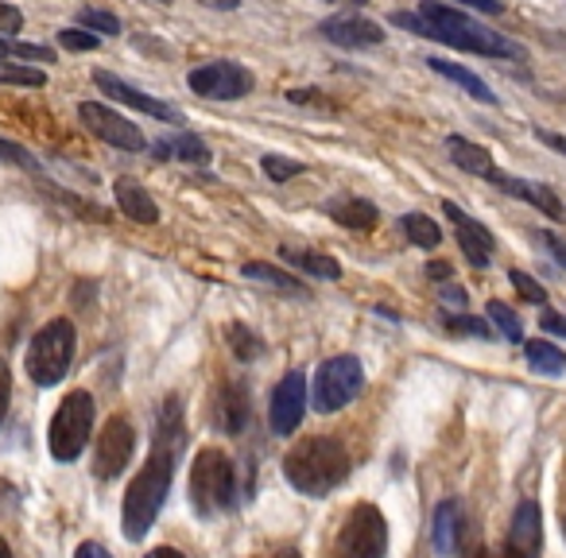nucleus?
Segmentation results:
<instances>
[{
	"label": "nucleus",
	"mask_w": 566,
	"mask_h": 558,
	"mask_svg": "<svg viewBox=\"0 0 566 558\" xmlns=\"http://www.w3.org/2000/svg\"><path fill=\"white\" fill-rule=\"evenodd\" d=\"M94 82H97V90H102V94L117 97L120 105H133V109H136V113H144V117H156V120H179V113H175L171 105H164V102H156V97L140 94V90H136V86H128V82H120L117 74L97 71V74H94Z\"/></svg>",
	"instance_id": "obj_16"
},
{
	"label": "nucleus",
	"mask_w": 566,
	"mask_h": 558,
	"mask_svg": "<svg viewBox=\"0 0 566 558\" xmlns=\"http://www.w3.org/2000/svg\"><path fill=\"white\" fill-rule=\"evenodd\" d=\"M447 330L454 334H473V338H489V326L481 318H470V315H450L447 318Z\"/></svg>",
	"instance_id": "obj_39"
},
{
	"label": "nucleus",
	"mask_w": 566,
	"mask_h": 558,
	"mask_svg": "<svg viewBox=\"0 0 566 558\" xmlns=\"http://www.w3.org/2000/svg\"><path fill=\"white\" fill-rule=\"evenodd\" d=\"M171 462H175L171 454L156 450V454L148 457V465L133 477V485H128V493H125V535L133 543H140L144 535H148V527L156 524L159 508H164L167 493H171V477H175Z\"/></svg>",
	"instance_id": "obj_3"
},
{
	"label": "nucleus",
	"mask_w": 566,
	"mask_h": 558,
	"mask_svg": "<svg viewBox=\"0 0 566 558\" xmlns=\"http://www.w3.org/2000/svg\"><path fill=\"white\" fill-rule=\"evenodd\" d=\"M447 151H450V159H454L462 171H470V175H481V179H493V156H489L481 144H473V140H462V136H450L447 140Z\"/></svg>",
	"instance_id": "obj_20"
},
{
	"label": "nucleus",
	"mask_w": 566,
	"mask_h": 558,
	"mask_svg": "<svg viewBox=\"0 0 566 558\" xmlns=\"http://www.w3.org/2000/svg\"><path fill=\"white\" fill-rule=\"evenodd\" d=\"M524 354H527V365H532L535 372H547V377L566 372V354L558 346H551V341H527Z\"/></svg>",
	"instance_id": "obj_28"
},
{
	"label": "nucleus",
	"mask_w": 566,
	"mask_h": 558,
	"mask_svg": "<svg viewBox=\"0 0 566 558\" xmlns=\"http://www.w3.org/2000/svg\"><path fill=\"white\" fill-rule=\"evenodd\" d=\"M442 299H447V303H454V307H465V292H462V287H442Z\"/></svg>",
	"instance_id": "obj_45"
},
{
	"label": "nucleus",
	"mask_w": 566,
	"mask_h": 558,
	"mask_svg": "<svg viewBox=\"0 0 566 558\" xmlns=\"http://www.w3.org/2000/svg\"><path fill=\"white\" fill-rule=\"evenodd\" d=\"M133 446H136V434H133V423L120 415H113L105 423V431L97 434V446H94V473L97 477H117L120 470L128 465L133 457Z\"/></svg>",
	"instance_id": "obj_11"
},
{
	"label": "nucleus",
	"mask_w": 566,
	"mask_h": 558,
	"mask_svg": "<svg viewBox=\"0 0 566 558\" xmlns=\"http://www.w3.org/2000/svg\"><path fill=\"white\" fill-rule=\"evenodd\" d=\"M202 4H210V9H221V12H233L241 0H202Z\"/></svg>",
	"instance_id": "obj_49"
},
{
	"label": "nucleus",
	"mask_w": 566,
	"mask_h": 558,
	"mask_svg": "<svg viewBox=\"0 0 566 558\" xmlns=\"http://www.w3.org/2000/svg\"><path fill=\"white\" fill-rule=\"evenodd\" d=\"M283 260H287V264H295L300 272L315 275V280H342V264L334 256H323V252L283 249Z\"/></svg>",
	"instance_id": "obj_26"
},
{
	"label": "nucleus",
	"mask_w": 566,
	"mask_h": 558,
	"mask_svg": "<svg viewBox=\"0 0 566 558\" xmlns=\"http://www.w3.org/2000/svg\"><path fill=\"white\" fill-rule=\"evenodd\" d=\"M307 411V377L303 372H287L272 392V431L275 434H295Z\"/></svg>",
	"instance_id": "obj_12"
},
{
	"label": "nucleus",
	"mask_w": 566,
	"mask_h": 558,
	"mask_svg": "<svg viewBox=\"0 0 566 558\" xmlns=\"http://www.w3.org/2000/svg\"><path fill=\"white\" fill-rule=\"evenodd\" d=\"M244 280H256V284L275 287V292H287V295H300L303 292L300 280H292V275L280 272V267L264 264V260H252V264H244Z\"/></svg>",
	"instance_id": "obj_27"
},
{
	"label": "nucleus",
	"mask_w": 566,
	"mask_h": 558,
	"mask_svg": "<svg viewBox=\"0 0 566 558\" xmlns=\"http://www.w3.org/2000/svg\"><path fill=\"white\" fill-rule=\"evenodd\" d=\"M78 20L97 35H120V32H125V28H120V20L113 17V12H102V9H82Z\"/></svg>",
	"instance_id": "obj_32"
},
{
	"label": "nucleus",
	"mask_w": 566,
	"mask_h": 558,
	"mask_svg": "<svg viewBox=\"0 0 566 558\" xmlns=\"http://www.w3.org/2000/svg\"><path fill=\"white\" fill-rule=\"evenodd\" d=\"M543 547V512L535 501H524L512 516L509 539H504V558H539Z\"/></svg>",
	"instance_id": "obj_14"
},
{
	"label": "nucleus",
	"mask_w": 566,
	"mask_h": 558,
	"mask_svg": "<svg viewBox=\"0 0 566 558\" xmlns=\"http://www.w3.org/2000/svg\"><path fill=\"white\" fill-rule=\"evenodd\" d=\"M427 275H434L439 284H447V280H450V264H442V260H434V264L427 267Z\"/></svg>",
	"instance_id": "obj_47"
},
{
	"label": "nucleus",
	"mask_w": 566,
	"mask_h": 558,
	"mask_svg": "<svg viewBox=\"0 0 566 558\" xmlns=\"http://www.w3.org/2000/svg\"><path fill=\"white\" fill-rule=\"evenodd\" d=\"M326 4H349V9H361V4H369V0H326Z\"/></svg>",
	"instance_id": "obj_51"
},
{
	"label": "nucleus",
	"mask_w": 566,
	"mask_h": 558,
	"mask_svg": "<svg viewBox=\"0 0 566 558\" xmlns=\"http://www.w3.org/2000/svg\"><path fill=\"white\" fill-rule=\"evenodd\" d=\"M543 244H547V249H551V256H555L558 264L566 267V244H558L555 236H547V233H543Z\"/></svg>",
	"instance_id": "obj_44"
},
{
	"label": "nucleus",
	"mask_w": 566,
	"mask_h": 558,
	"mask_svg": "<svg viewBox=\"0 0 566 558\" xmlns=\"http://www.w3.org/2000/svg\"><path fill=\"white\" fill-rule=\"evenodd\" d=\"M90 434H94V396L71 392L51 419V454L59 462H74L90 446Z\"/></svg>",
	"instance_id": "obj_6"
},
{
	"label": "nucleus",
	"mask_w": 566,
	"mask_h": 558,
	"mask_svg": "<svg viewBox=\"0 0 566 558\" xmlns=\"http://www.w3.org/2000/svg\"><path fill=\"white\" fill-rule=\"evenodd\" d=\"M543 330H551V334H566V323H563V318H555V315H543Z\"/></svg>",
	"instance_id": "obj_48"
},
{
	"label": "nucleus",
	"mask_w": 566,
	"mask_h": 558,
	"mask_svg": "<svg viewBox=\"0 0 566 558\" xmlns=\"http://www.w3.org/2000/svg\"><path fill=\"white\" fill-rule=\"evenodd\" d=\"M97 35L94 32H82V28H63V32H59V48H66V51H97Z\"/></svg>",
	"instance_id": "obj_37"
},
{
	"label": "nucleus",
	"mask_w": 566,
	"mask_h": 558,
	"mask_svg": "<svg viewBox=\"0 0 566 558\" xmlns=\"http://www.w3.org/2000/svg\"><path fill=\"white\" fill-rule=\"evenodd\" d=\"M151 151H156V159H182V164H206L210 159V148L190 133L167 136V140L151 144Z\"/></svg>",
	"instance_id": "obj_21"
},
{
	"label": "nucleus",
	"mask_w": 566,
	"mask_h": 558,
	"mask_svg": "<svg viewBox=\"0 0 566 558\" xmlns=\"http://www.w3.org/2000/svg\"><path fill=\"white\" fill-rule=\"evenodd\" d=\"M403 233H408V241L419 244V249H439V241H442V229L434 225L427 213H408V218H403Z\"/></svg>",
	"instance_id": "obj_29"
},
{
	"label": "nucleus",
	"mask_w": 566,
	"mask_h": 558,
	"mask_svg": "<svg viewBox=\"0 0 566 558\" xmlns=\"http://www.w3.org/2000/svg\"><path fill=\"white\" fill-rule=\"evenodd\" d=\"M283 473L300 493L326 496L349 477V454L338 439H303L283 457Z\"/></svg>",
	"instance_id": "obj_2"
},
{
	"label": "nucleus",
	"mask_w": 566,
	"mask_h": 558,
	"mask_svg": "<svg viewBox=\"0 0 566 558\" xmlns=\"http://www.w3.org/2000/svg\"><path fill=\"white\" fill-rule=\"evenodd\" d=\"M535 136H539L547 148H555V151H563V156H566V140H563V136H555V133H535Z\"/></svg>",
	"instance_id": "obj_46"
},
{
	"label": "nucleus",
	"mask_w": 566,
	"mask_h": 558,
	"mask_svg": "<svg viewBox=\"0 0 566 558\" xmlns=\"http://www.w3.org/2000/svg\"><path fill=\"white\" fill-rule=\"evenodd\" d=\"M113 194H117V206H120V213H125V218L140 221V225H156V221H159V206L151 202V194L136 179L120 175V179L113 182Z\"/></svg>",
	"instance_id": "obj_17"
},
{
	"label": "nucleus",
	"mask_w": 566,
	"mask_h": 558,
	"mask_svg": "<svg viewBox=\"0 0 566 558\" xmlns=\"http://www.w3.org/2000/svg\"><path fill=\"white\" fill-rule=\"evenodd\" d=\"M470 558H493V555H489V550H481V547H478V550H470Z\"/></svg>",
	"instance_id": "obj_53"
},
{
	"label": "nucleus",
	"mask_w": 566,
	"mask_h": 558,
	"mask_svg": "<svg viewBox=\"0 0 566 558\" xmlns=\"http://www.w3.org/2000/svg\"><path fill=\"white\" fill-rule=\"evenodd\" d=\"M78 120L97 136V140L113 144V148H120V151H144L148 148V140H144L140 128H136L128 117H120V113H113L109 105H102V102H82Z\"/></svg>",
	"instance_id": "obj_10"
},
{
	"label": "nucleus",
	"mask_w": 566,
	"mask_h": 558,
	"mask_svg": "<svg viewBox=\"0 0 566 558\" xmlns=\"http://www.w3.org/2000/svg\"><path fill=\"white\" fill-rule=\"evenodd\" d=\"M159 4H171V0H159Z\"/></svg>",
	"instance_id": "obj_55"
},
{
	"label": "nucleus",
	"mask_w": 566,
	"mask_h": 558,
	"mask_svg": "<svg viewBox=\"0 0 566 558\" xmlns=\"http://www.w3.org/2000/svg\"><path fill=\"white\" fill-rule=\"evenodd\" d=\"M213 423L226 434H241L249 423V392L241 385H226L213 400Z\"/></svg>",
	"instance_id": "obj_19"
},
{
	"label": "nucleus",
	"mask_w": 566,
	"mask_h": 558,
	"mask_svg": "<svg viewBox=\"0 0 566 558\" xmlns=\"http://www.w3.org/2000/svg\"><path fill=\"white\" fill-rule=\"evenodd\" d=\"M489 182H496V187H501L504 194L524 198L527 206H535V210H543V213H547V218L563 221V202H558V198L551 194L547 187H539V182H524V179H516V175H501V171H493V179H489Z\"/></svg>",
	"instance_id": "obj_18"
},
{
	"label": "nucleus",
	"mask_w": 566,
	"mask_h": 558,
	"mask_svg": "<svg viewBox=\"0 0 566 558\" xmlns=\"http://www.w3.org/2000/svg\"><path fill=\"white\" fill-rule=\"evenodd\" d=\"M182 442H187V431H182V408L179 400H167L164 411H159V423H156V450L164 454H179Z\"/></svg>",
	"instance_id": "obj_22"
},
{
	"label": "nucleus",
	"mask_w": 566,
	"mask_h": 558,
	"mask_svg": "<svg viewBox=\"0 0 566 558\" xmlns=\"http://www.w3.org/2000/svg\"><path fill=\"white\" fill-rule=\"evenodd\" d=\"M458 531H462V508L454 501H442L434 508V550L450 555L458 547Z\"/></svg>",
	"instance_id": "obj_25"
},
{
	"label": "nucleus",
	"mask_w": 566,
	"mask_h": 558,
	"mask_svg": "<svg viewBox=\"0 0 566 558\" xmlns=\"http://www.w3.org/2000/svg\"><path fill=\"white\" fill-rule=\"evenodd\" d=\"M465 9H478V12H489V17H501L504 12V4L501 0H462Z\"/></svg>",
	"instance_id": "obj_42"
},
{
	"label": "nucleus",
	"mask_w": 566,
	"mask_h": 558,
	"mask_svg": "<svg viewBox=\"0 0 566 558\" xmlns=\"http://www.w3.org/2000/svg\"><path fill=\"white\" fill-rule=\"evenodd\" d=\"M0 159L12 167H24V171H40V159H35L28 148H20V144L4 140V136H0Z\"/></svg>",
	"instance_id": "obj_36"
},
{
	"label": "nucleus",
	"mask_w": 566,
	"mask_h": 558,
	"mask_svg": "<svg viewBox=\"0 0 566 558\" xmlns=\"http://www.w3.org/2000/svg\"><path fill=\"white\" fill-rule=\"evenodd\" d=\"M237 496V481H233V465L221 450H202L190 465V501L202 516L213 512H226Z\"/></svg>",
	"instance_id": "obj_5"
},
{
	"label": "nucleus",
	"mask_w": 566,
	"mask_h": 558,
	"mask_svg": "<svg viewBox=\"0 0 566 558\" xmlns=\"http://www.w3.org/2000/svg\"><path fill=\"white\" fill-rule=\"evenodd\" d=\"M252 86H256L252 71H244L241 63H229V59H213V63L190 71V90L198 97H213V102H237V97L252 94Z\"/></svg>",
	"instance_id": "obj_9"
},
{
	"label": "nucleus",
	"mask_w": 566,
	"mask_h": 558,
	"mask_svg": "<svg viewBox=\"0 0 566 558\" xmlns=\"http://www.w3.org/2000/svg\"><path fill=\"white\" fill-rule=\"evenodd\" d=\"M485 310H489V318H493L496 330H501L504 338H509V341H524V330H520V318L512 315V310L504 307V303H489Z\"/></svg>",
	"instance_id": "obj_33"
},
{
	"label": "nucleus",
	"mask_w": 566,
	"mask_h": 558,
	"mask_svg": "<svg viewBox=\"0 0 566 558\" xmlns=\"http://www.w3.org/2000/svg\"><path fill=\"white\" fill-rule=\"evenodd\" d=\"M9 403H12V377H9V369H4V361H0V423L9 415Z\"/></svg>",
	"instance_id": "obj_41"
},
{
	"label": "nucleus",
	"mask_w": 566,
	"mask_h": 558,
	"mask_svg": "<svg viewBox=\"0 0 566 558\" xmlns=\"http://www.w3.org/2000/svg\"><path fill=\"white\" fill-rule=\"evenodd\" d=\"M74 558H109V550H105L102 543H82Z\"/></svg>",
	"instance_id": "obj_43"
},
{
	"label": "nucleus",
	"mask_w": 566,
	"mask_h": 558,
	"mask_svg": "<svg viewBox=\"0 0 566 558\" xmlns=\"http://www.w3.org/2000/svg\"><path fill=\"white\" fill-rule=\"evenodd\" d=\"M35 59V63H51V51L48 48H35V43H12V40H4V35H0V59Z\"/></svg>",
	"instance_id": "obj_34"
},
{
	"label": "nucleus",
	"mask_w": 566,
	"mask_h": 558,
	"mask_svg": "<svg viewBox=\"0 0 566 558\" xmlns=\"http://www.w3.org/2000/svg\"><path fill=\"white\" fill-rule=\"evenodd\" d=\"M427 66H431L434 74H442V78H450V82H458V86L465 90L470 97H478V102H485V105H496V94L485 86V82L478 78L473 71H465V66H458V63H447V59H427Z\"/></svg>",
	"instance_id": "obj_23"
},
{
	"label": "nucleus",
	"mask_w": 566,
	"mask_h": 558,
	"mask_svg": "<svg viewBox=\"0 0 566 558\" xmlns=\"http://www.w3.org/2000/svg\"><path fill=\"white\" fill-rule=\"evenodd\" d=\"M318 32H323L326 43H338V48H346V51H361V48L385 43V28L373 24V20H365V17H349V12H338V17L323 20Z\"/></svg>",
	"instance_id": "obj_13"
},
{
	"label": "nucleus",
	"mask_w": 566,
	"mask_h": 558,
	"mask_svg": "<svg viewBox=\"0 0 566 558\" xmlns=\"http://www.w3.org/2000/svg\"><path fill=\"white\" fill-rule=\"evenodd\" d=\"M361 385H365V372H361V361H357V357H349V354L331 357L315 377V408L323 411V415L342 411L357 392H361Z\"/></svg>",
	"instance_id": "obj_8"
},
{
	"label": "nucleus",
	"mask_w": 566,
	"mask_h": 558,
	"mask_svg": "<svg viewBox=\"0 0 566 558\" xmlns=\"http://www.w3.org/2000/svg\"><path fill=\"white\" fill-rule=\"evenodd\" d=\"M226 338H229V349H233L237 361H256V357L264 354V346H260V338L249 330V326H241V323L229 326Z\"/></svg>",
	"instance_id": "obj_30"
},
{
	"label": "nucleus",
	"mask_w": 566,
	"mask_h": 558,
	"mask_svg": "<svg viewBox=\"0 0 566 558\" xmlns=\"http://www.w3.org/2000/svg\"><path fill=\"white\" fill-rule=\"evenodd\" d=\"M74 341H78V334H74V326L66 318H55V323L43 326L32 338V346H28V377L43 388L59 385L74 361Z\"/></svg>",
	"instance_id": "obj_4"
},
{
	"label": "nucleus",
	"mask_w": 566,
	"mask_h": 558,
	"mask_svg": "<svg viewBox=\"0 0 566 558\" xmlns=\"http://www.w3.org/2000/svg\"><path fill=\"white\" fill-rule=\"evenodd\" d=\"M509 280H512V287H516L524 303H535V307H543V303H547V292H543V287L535 284L527 272H509Z\"/></svg>",
	"instance_id": "obj_38"
},
{
	"label": "nucleus",
	"mask_w": 566,
	"mask_h": 558,
	"mask_svg": "<svg viewBox=\"0 0 566 558\" xmlns=\"http://www.w3.org/2000/svg\"><path fill=\"white\" fill-rule=\"evenodd\" d=\"M260 167H264L268 179L275 182H287L295 179V175H303V164H295V159H283V156H264L260 159Z\"/></svg>",
	"instance_id": "obj_35"
},
{
	"label": "nucleus",
	"mask_w": 566,
	"mask_h": 558,
	"mask_svg": "<svg viewBox=\"0 0 566 558\" xmlns=\"http://www.w3.org/2000/svg\"><path fill=\"white\" fill-rule=\"evenodd\" d=\"M24 28V12L17 9V4H4L0 0V35H12V32H20Z\"/></svg>",
	"instance_id": "obj_40"
},
{
	"label": "nucleus",
	"mask_w": 566,
	"mask_h": 558,
	"mask_svg": "<svg viewBox=\"0 0 566 558\" xmlns=\"http://www.w3.org/2000/svg\"><path fill=\"white\" fill-rule=\"evenodd\" d=\"M275 558H300V555H295V550H283V555H275Z\"/></svg>",
	"instance_id": "obj_54"
},
{
	"label": "nucleus",
	"mask_w": 566,
	"mask_h": 558,
	"mask_svg": "<svg viewBox=\"0 0 566 558\" xmlns=\"http://www.w3.org/2000/svg\"><path fill=\"white\" fill-rule=\"evenodd\" d=\"M144 558H182V555L175 547H156L151 555H144Z\"/></svg>",
	"instance_id": "obj_50"
},
{
	"label": "nucleus",
	"mask_w": 566,
	"mask_h": 558,
	"mask_svg": "<svg viewBox=\"0 0 566 558\" xmlns=\"http://www.w3.org/2000/svg\"><path fill=\"white\" fill-rule=\"evenodd\" d=\"M388 550V524L380 508L373 504H357L346 516L334 543V558H385Z\"/></svg>",
	"instance_id": "obj_7"
},
{
	"label": "nucleus",
	"mask_w": 566,
	"mask_h": 558,
	"mask_svg": "<svg viewBox=\"0 0 566 558\" xmlns=\"http://www.w3.org/2000/svg\"><path fill=\"white\" fill-rule=\"evenodd\" d=\"M326 213L346 229H373L377 225V206L365 202V198H342V202L326 206Z\"/></svg>",
	"instance_id": "obj_24"
},
{
	"label": "nucleus",
	"mask_w": 566,
	"mask_h": 558,
	"mask_svg": "<svg viewBox=\"0 0 566 558\" xmlns=\"http://www.w3.org/2000/svg\"><path fill=\"white\" fill-rule=\"evenodd\" d=\"M0 558H12V547L4 543V535H0Z\"/></svg>",
	"instance_id": "obj_52"
},
{
	"label": "nucleus",
	"mask_w": 566,
	"mask_h": 558,
	"mask_svg": "<svg viewBox=\"0 0 566 558\" xmlns=\"http://www.w3.org/2000/svg\"><path fill=\"white\" fill-rule=\"evenodd\" d=\"M442 213H447V218L454 221L458 244H462L465 260H470L473 267H485L489 260H493V249H496L493 233H489V229L481 225V221H473L470 213H465L462 206H454V202H442Z\"/></svg>",
	"instance_id": "obj_15"
},
{
	"label": "nucleus",
	"mask_w": 566,
	"mask_h": 558,
	"mask_svg": "<svg viewBox=\"0 0 566 558\" xmlns=\"http://www.w3.org/2000/svg\"><path fill=\"white\" fill-rule=\"evenodd\" d=\"M396 28H408L416 35H427V40H439L454 51H470V55H485V59H524V51L516 48L504 35L489 32L485 24L470 20L465 12L447 9L439 0H423L419 12H392Z\"/></svg>",
	"instance_id": "obj_1"
},
{
	"label": "nucleus",
	"mask_w": 566,
	"mask_h": 558,
	"mask_svg": "<svg viewBox=\"0 0 566 558\" xmlns=\"http://www.w3.org/2000/svg\"><path fill=\"white\" fill-rule=\"evenodd\" d=\"M0 82L4 86H48V74L40 71V66H20V63H9V59H0Z\"/></svg>",
	"instance_id": "obj_31"
}]
</instances>
